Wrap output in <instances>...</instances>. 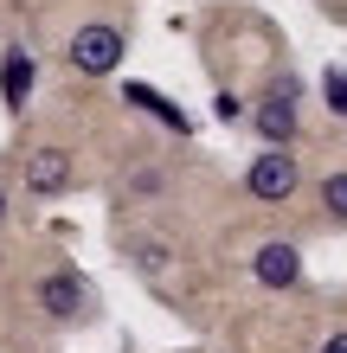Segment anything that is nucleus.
<instances>
[{"mask_svg": "<svg viewBox=\"0 0 347 353\" xmlns=\"http://www.w3.org/2000/svg\"><path fill=\"white\" fill-rule=\"evenodd\" d=\"M251 129L264 148H290L296 129H302V77H270V90L257 97V110H251Z\"/></svg>", "mask_w": 347, "mask_h": 353, "instance_id": "1", "label": "nucleus"}, {"mask_svg": "<svg viewBox=\"0 0 347 353\" xmlns=\"http://www.w3.org/2000/svg\"><path fill=\"white\" fill-rule=\"evenodd\" d=\"M296 186H302V161L290 148H264V154H251V168H244V193H251L257 205L296 199Z\"/></svg>", "mask_w": 347, "mask_h": 353, "instance_id": "2", "label": "nucleus"}, {"mask_svg": "<svg viewBox=\"0 0 347 353\" xmlns=\"http://www.w3.org/2000/svg\"><path fill=\"white\" fill-rule=\"evenodd\" d=\"M122 52H129V39H122V26H110V19H90V26L71 32V65L84 77H110L122 65Z\"/></svg>", "mask_w": 347, "mask_h": 353, "instance_id": "3", "label": "nucleus"}, {"mask_svg": "<svg viewBox=\"0 0 347 353\" xmlns=\"http://www.w3.org/2000/svg\"><path fill=\"white\" fill-rule=\"evenodd\" d=\"M39 308H46L52 321H77L90 308V283L77 276V270H52V276H39Z\"/></svg>", "mask_w": 347, "mask_h": 353, "instance_id": "4", "label": "nucleus"}, {"mask_svg": "<svg viewBox=\"0 0 347 353\" xmlns=\"http://www.w3.org/2000/svg\"><path fill=\"white\" fill-rule=\"evenodd\" d=\"M251 276H257L264 289H296V283H302V251H296V244H283V238L257 244V257H251Z\"/></svg>", "mask_w": 347, "mask_h": 353, "instance_id": "5", "label": "nucleus"}, {"mask_svg": "<svg viewBox=\"0 0 347 353\" xmlns=\"http://www.w3.org/2000/svg\"><path fill=\"white\" fill-rule=\"evenodd\" d=\"M71 148H32L26 154V193H39V199H52V193H65L71 186Z\"/></svg>", "mask_w": 347, "mask_h": 353, "instance_id": "6", "label": "nucleus"}, {"mask_svg": "<svg viewBox=\"0 0 347 353\" xmlns=\"http://www.w3.org/2000/svg\"><path fill=\"white\" fill-rule=\"evenodd\" d=\"M122 103H129V110H141V116H155L161 129H174V135H187V129H193V116H187V110H174V103L161 97L155 84H122Z\"/></svg>", "mask_w": 347, "mask_h": 353, "instance_id": "7", "label": "nucleus"}, {"mask_svg": "<svg viewBox=\"0 0 347 353\" xmlns=\"http://www.w3.org/2000/svg\"><path fill=\"white\" fill-rule=\"evenodd\" d=\"M32 52L26 46H7V58H0V97H7V110H26V97H32Z\"/></svg>", "mask_w": 347, "mask_h": 353, "instance_id": "8", "label": "nucleus"}, {"mask_svg": "<svg viewBox=\"0 0 347 353\" xmlns=\"http://www.w3.org/2000/svg\"><path fill=\"white\" fill-rule=\"evenodd\" d=\"M321 97H328L335 116H347V65H328V77H321Z\"/></svg>", "mask_w": 347, "mask_h": 353, "instance_id": "9", "label": "nucleus"}, {"mask_svg": "<svg viewBox=\"0 0 347 353\" xmlns=\"http://www.w3.org/2000/svg\"><path fill=\"white\" fill-rule=\"evenodd\" d=\"M321 205H328L335 219H347V174H328V180H321Z\"/></svg>", "mask_w": 347, "mask_h": 353, "instance_id": "10", "label": "nucleus"}, {"mask_svg": "<svg viewBox=\"0 0 347 353\" xmlns=\"http://www.w3.org/2000/svg\"><path fill=\"white\" fill-rule=\"evenodd\" d=\"M168 186V174L161 168H141V174H129V193H161Z\"/></svg>", "mask_w": 347, "mask_h": 353, "instance_id": "11", "label": "nucleus"}, {"mask_svg": "<svg viewBox=\"0 0 347 353\" xmlns=\"http://www.w3.org/2000/svg\"><path fill=\"white\" fill-rule=\"evenodd\" d=\"M321 353H347V334H335V341H328V347H321Z\"/></svg>", "mask_w": 347, "mask_h": 353, "instance_id": "12", "label": "nucleus"}, {"mask_svg": "<svg viewBox=\"0 0 347 353\" xmlns=\"http://www.w3.org/2000/svg\"><path fill=\"white\" fill-rule=\"evenodd\" d=\"M0 219H7V186H0Z\"/></svg>", "mask_w": 347, "mask_h": 353, "instance_id": "13", "label": "nucleus"}]
</instances>
